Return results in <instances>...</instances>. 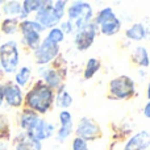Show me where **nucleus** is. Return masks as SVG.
Segmentation results:
<instances>
[{
    "instance_id": "nucleus-1",
    "label": "nucleus",
    "mask_w": 150,
    "mask_h": 150,
    "mask_svg": "<svg viewBox=\"0 0 150 150\" xmlns=\"http://www.w3.org/2000/svg\"><path fill=\"white\" fill-rule=\"evenodd\" d=\"M53 99L54 95L52 88L47 87L44 82H38L26 93L25 104L28 109L36 113H46L47 109L52 107Z\"/></svg>"
},
{
    "instance_id": "nucleus-2",
    "label": "nucleus",
    "mask_w": 150,
    "mask_h": 150,
    "mask_svg": "<svg viewBox=\"0 0 150 150\" xmlns=\"http://www.w3.org/2000/svg\"><path fill=\"white\" fill-rule=\"evenodd\" d=\"M66 1H55L53 5L52 1H44V5L37 11L36 21L42 28H53L55 26L65 15Z\"/></svg>"
},
{
    "instance_id": "nucleus-3",
    "label": "nucleus",
    "mask_w": 150,
    "mask_h": 150,
    "mask_svg": "<svg viewBox=\"0 0 150 150\" xmlns=\"http://www.w3.org/2000/svg\"><path fill=\"white\" fill-rule=\"evenodd\" d=\"M20 55L16 41H7L0 45V66L7 74H12L17 70Z\"/></svg>"
},
{
    "instance_id": "nucleus-4",
    "label": "nucleus",
    "mask_w": 150,
    "mask_h": 150,
    "mask_svg": "<svg viewBox=\"0 0 150 150\" xmlns=\"http://www.w3.org/2000/svg\"><path fill=\"white\" fill-rule=\"evenodd\" d=\"M18 29L23 33V41L29 49L36 50L41 44V33L44 30L41 25L37 21H30V20H24L18 25Z\"/></svg>"
},
{
    "instance_id": "nucleus-5",
    "label": "nucleus",
    "mask_w": 150,
    "mask_h": 150,
    "mask_svg": "<svg viewBox=\"0 0 150 150\" xmlns=\"http://www.w3.org/2000/svg\"><path fill=\"white\" fill-rule=\"evenodd\" d=\"M69 18L75 25V28L79 29L88 24L92 17V7L88 3L84 1H75L67 11Z\"/></svg>"
},
{
    "instance_id": "nucleus-6",
    "label": "nucleus",
    "mask_w": 150,
    "mask_h": 150,
    "mask_svg": "<svg viewBox=\"0 0 150 150\" xmlns=\"http://www.w3.org/2000/svg\"><path fill=\"white\" fill-rule=\"evenodd\" d=\"M109 92L115 99H128L134 92V82L127 75L117 76L109 83Z\"/></svg>"
},
{
    "instance_id": "nucleus-7",
    "label": "nucleus",
    "mask_w": 150,
    "mask_h": 150,
    "mask_svg": "<svg viewBox=\"0 0 150 150\" xmlns=\"http://www.w3.org/2000/svg\"><path fill=\"white\" fill-rule=\"evenodd\" d=\"M96 36V24L88 23L84 26L76 29V33L74 37L75 46L78 50H87L91 45L93 44V40Z\"/></svg>"
},
{
    "instance_id": "nucleus-8",
    "label": "nucleus",
    "mask_w": 150,
    "mask_h": 150,
    "mask_svg": "<svg viewBox=\"0 0 150 150\" xmlns=\"http://www.w3.org/2000/svg\"><path fill=\"white\" fill-rule=\"evenodd\" d=\"M59 53V46L54 42L49 41L47 38H44V41L40 44V46L34 50L36 62L38 65H47L50 61H53Z\"/></svg>"
},
{
    "instance_id": "nucleus-9",
    "label": "nucleus",
    "mask_w": 150,
    "mask_h": 150,
    "mask_svg": "<svg viewBox=\"0 0 150 150\" xmlns=\"http://www.w3.org/2000/svg\"><path fill=\"white\" fill-rule=\"evenodd\" d=\"M100 133H101L100 127L90 117H83L76 128V136L84 141L95 140V138H98L100 136Z\"/></svg>"
},
{
    "instance_id": "nucleus-10",
    "label": "nucleus",
    "mask_w": 150,
    "mask_h": 150,
    "mask_svg": "<svg viewBox=\"0 0 150 150\" xmlns=\"http://www.w3.org/2000/svg\"><path fill=\"white\" fill-rule=\"evenodd\" d=\"M1 86H3L4 100L7 101L8 105L13 107V108H18V107H21V104L24 103L21 88L13 82H5L4 84H1Z\"/></svg>"
},
{
    "instance_id": "nucleus-11",
    "label": "nucleus",
    "mask_w": 150,
    "mask_h": 150,
    "mask_svg": "<svg viewBox=\"0 0 150 150\" xmlns=\"http://www.w3.org/2000/svg\"><path fill=\"white\" fill-rule=\"evenodd\" d=\"M29 136H30L33 140L40 141L41 142L42 140H46L50 136L54 133V125L50 124V122H46L45 120L38 119L37 121H34V124L26 130Z\"/></svg>"
},
{
    "instance_id": "nucleus-12",
    "label": "nucleus",
    "mask_w": 150,
    "mask_h": 150,
    "mask_svg": "<svg viewBox=\"0 0 150 150\" xmlns=\"http://www.w3.org/2000/svg\"><path fill=\"white\" fill-rule=\"evenodd\" d=\"M150 146V133L146 130L138 132L127 142L124 150H146Z\"/></svg>"
},
{
    "instance_id": "nucleus-13",
    "label": "nucleus",
    "mask_w": 150,
    "mask_h": 150,
    "mask_svg": "<svg viewBox=\"0 0 150 150\" xmlns=\"http://www.w3.org/2000/svg\"><path fill=\"white\" fill-rule=\"evenodd\" d=\"M59 121H61V128L57 133V140L63 141L71 134V130H73V117H71L70 112L67 111L61 112Z\"/></svg>"
},
{
    "instance_id": "nucleus-14",
    "label": "nucleus",
    "mask_w": 150,
    "mask_h": 150,
    "mask_svg": "<svg viewBox=\"0 0 150 150\" xmlns=\"http://www.w3.org/2000/svg\"><path fill=\"white\" fill-rule=\"evenodd\" d=\"M16 150H41V142L33 140L28 133H21L16 138Z\"/></svg>"
},
{
    "instance_id": "nucleus-15",
    "label": "nucleus",
    "mask_w": 150,
    "mask_h": 150,
    "mask_svg": "<svg viewBox=\"0 0 150 150\" xmlns=\"http://www.w3.org/2000/svg\"><path fill=\"white\" fill-rule=\"evenodd\" d=\"M99 26H100V30L103 34H105V36H113V34H116L117 32L120 30V28H121V21L115 15V16H112L111 18H108L107 21H104L103 24H100Z\"/></svg>"
},
{
    "instance_id": "nucleus-16",
    "label": "nucleus",
    "mask_w": 150,
    "mask_h": 150,
    "mask_svg": "<svg viewBox=\"0 0 150 150\" xmlns=\"http://www.w3.org/2000/svg\"><path fill=\"white\" fill-rule=\"evenodd\" d=\"M40 74H41L42 78H44L45 84H46L47 87H50L52 90H53V88H57L58 86H59L61 78H59V75H58V73L55 70L41 67V69H40Z\"/></svg>"
},
{
    "instance_id": "nucleus-17",
    "label": "nucleus",
    "mask_w": 150,
    "mask_h": 150,
    "mask_svg": "<svg viewBox=\"0 0 150 150\" xmlns=\"http://www.w3.org/2000/svg\"><path fill=\"white\" fill-rule=\"evenodd\" d=\"M3 11H4V13L5 15H8V16H18V18L23 20V21L28 17V15L23 11L21 3H18V1H8V3H5L4 7H3Z\"/></svg>"
},
{
    "instance_id": "nucleus-18",
    "label": "nucleus",
    "mask_w": 150,
    "mask_h": 150,
    "mask_svg": "<svg viewBox=\"0 0 150 150\" xmlns=\"http://www.w3.org/2000/svg\"><path fill=\"white\" fill-rule=\"evenodd\" d=\"M40 117L36 112L30 111V109H24L23 113H21V117H20V127L23 128L24 130H28L32 125L34 124V121H37Z\"/></svg>"
},
{
    "instance_id": "nucleus-19",
    "label": "nucleus",
    "mask_w": 150,
    "mask_h": 150,
    "mask_svg": "<svg viewBox=\"0 0 150 150\" xmlns=\"http://www.w3.org/2000/svg\"><path fill=\"white\" fill-rule=\"evenodd\" d=\"M125 34H127V37L129 40L141 41V40H144L146 36V29L142 24H134V25H132L127 32H125Z\"/></svg>"
},
{
    "instance_id": "nucleus-20",
    "label": "nucleus",
    "mask_w": 150,
    "mask_h": 150,
    "mask_svg": "<svg viewBox=\"0 0 150 150\" xmlns=\"http://www.w3.org/2000/svg\"><path fill=\"white\" fill-rule=\"evenodd\" d=\"M133 61H134L137 65L142 66V67H148L150 65V61H149V54L145 47L144 46L136 47L134 53H133Z\"/></svg>"
},
{
    "instance_id": "nucleus-21",
    "label": "nucleus",
    "mask_w": 150,
    "mask_h": 150,
    "mask_svg": "<svg viewBox=\"0 0 150 150\" xmlns=\"http://www.w3.org/2000/svg\"><path fill=\"white\" fill-rule=\"evenodd\" d=\"M18 20L15 17H8L5 18L4 21L1 23V25H0V29H1V32L4 34H8V36H11V34H15L16 32L18 30Z\"/></svg>"
},
{
    "instance_id": "nucleus-22",
    "label": "nucleus",
    "mask_w": 150,
    "mask_h": 150,
    "mask_svg": "<svg viewBox=\"0 0 150 150\" xmlns=\"http://www.w3.org/2000/svg\"><path fill=\"white\" fill-rule=\"evenodd\" d=\"M30 76H32V71H30V67H28V66H24V67H21L20 70L16 73V84L18 86V87H24V86H26L29 83V80H30Z\"/></svg>"
},
{
    "instance_id": "nucleus-23",
    "label": "nucleus",
    "mask_w": 150,
    "mask_h": 150,
    "mask_svg": "<svg viewBox=\"0 0 150 150\" xmlns=\"http://www.w3.org/2000/svg\"><path fill=\"white\" fill-rule=\"evenodd\" d=\"M100 66H101L100 61L96 59V58H91V59L87 62V66H86V70H84V78L86 79L92 78L93 75L96 74V71L100 69Z\"/></svg>"
},
{
    "instance_id": "nucleus-24",
    "label": "nucleus",
    "mask_w": 150,
    "mask_h": 150,
    "mask_svg": "<svg viewBox=\"0 0 150 150\" xmlns=\"http://www.w3.org/2000/svg\"><path fill=\"white\" fill-rule=\"evenodd\" d=\"M44 5V1H38V0H25L23 1L21 7H23V11L29 15L30 12H37L40 8Z\"/></svg>"
},
{
    "instance_id": "nucleus-25",
    "label": "nucleus",
    "mask_w": 150,
    "mask_h": 150,
    "mask_svg": "<svg viewBox=\"0 0 150 150\" xmlns=\"http://www.w3.org/2000/svg\"><path fill=\"white\" fill-rule=\"evenodd\" d=\"M112 16H115V13H113V11H112V8H109V7L103 8V9H101L100 12L98 13V16H96V18H95L96 26H99L100 24H103L104 21H107L108 18H111Z\"/></svg>"
},
{
    "instance_id": "nucleus-26",
    "label": "nucleus",
    "mask_w": 150,
    "mask_h": 150,
    "mask_svg": "<svg viewBox=\"0 0 150 150\" xmlns=\"http://www.w3.org/2000/svg\"><path fill=\"white\" fill-rule=\"evenodd\" d=\"M71 103H73V98L69 95V92L59 91V93L57 96V105L62 107V108H67V107L71 105Z\"/></svg>"
},
{
    "instance_id": "nucleus-27",
    "label": "nucleus",
    "mask_w": 150,
    "mask_h": 150,
    "mask_svg": "<svg viewBox=\"0 0 150 150\" xmlns=\"http://www.w3.org/2000/svg\"><path fill=\"white\" fill-rule=\"evenodd\" d=\"M49 41H52V42H54V44H59V42H62L63 41V38H65V34H63V32L59 28H53L52 30L49 32V34H47V37H46Z\"/></svg>"
},
{
    "instance_id": "nucleus-28",
    "label": "nucleus",
    "mask_w": 150,
    "mask_h": 150,
    "mask_svg": "<svg viewBox=\"0 0 150 150\" xmlns=\"http://www.w3.org/2000/svg\"><path fill=\"white\" fill-rule=\"evenodd\" d=\"M9 137V124L4 115H0V140Z\"/></svg>"
},
{
    "instance_id": "nucleus-29",
    "label": "nucleus",
    "mask_w": 150,
    "mask_h": 150,
    "mask_svg": "<svg viewBox=\"0 0 150 150\" xmlns=\"http://www.w3.org/2000/svg\"><path fill=\"white\" fill-rule=\"evenodd\" d=\"M73 150H88L87 141L82 140V138L76 137L73 141Z\"/></svg>"
},
{
    "instance_id": "nucleus-30",
    "label": "nucleus",
    "mask_w": 150,
    "mask_h": 150,
    "mask_svg": "<svg viewBox=\"0 0 150 150\" xmlns=\"http://www.w3.org/2000/svg\"><path fill=\"white\" fill-rule=\"evenodd\" d=\"M59 29L63 32V34H65V33H73L74 25H73V23L69 20V21H65V23L62 24V28H59Z\"/></svg>"
},
{
    "instance_id": "nucleus-31",
    "label": "nucleus",
    "mask_w": 150,
    "mask_h": 150,
    "mask_svg": "<svg viewBox=\"0 0 150 150\" xmlns=\"http://www.w3.org/2000/svg\"><path fill=\"white\" fill-rule=\"evenodd\" d=\"M144 115L150 119V101L145 105V108H144Z\"/></svg>"
},
{
    "instance_id": "nucleus-32",
    "label": "nucleus",
    "mask_w": 150,
    "mask_h": 150,
    "mask_svg": "<svg viewBox=\"0 0 150 150\" xmlns=\"http://www.w3.org/2000/svg\"><path fill=\"white\" fill-rule=\"evenodd\" d=\"M3 101H4V95H3V86L0 84V107L3 105Z\"/></svg>"
},
{
    "instance_id": "nucleus-33",
    "label": "nucleus",
    "mask_w": 150,
    "mask_h": 150,
    "mask_svg": "<svg viewBox=\"0 0 150 150\" xmlns=\"http://www.w3.org/2000/svg\"><path fill=\"white\" fill-rule=\"evenodd\" d=\"M148 98L150 99V84H149V87H148Z\"/></svg>"
},
{
    "instance_id": "nucleus-34",
    "label": "nucleus",
    "mask_w": 150,
    "mask_h": 150,
    "mask_svg": "<svg viewBox=\"0 0 150 150\" xmlns=\"http://www.w3.org/2000/svg\"><path fill=\"white\" fill-rule=\"evenodd\" d=\"M0 4H3V1H1V0H0Z\"/></svg>"
},
{
    "instance_id": "nucleus-35",
    "label": "nucleus",
    "mask_w": 150,
    "mask_h": 150,
    "mask_svg": "<svg viewBox=\"0 0 150 150\" xmlns=\"http://www.w3.org/2000/svg\"><path fill=\"white\" fill-rule=\"evenodd\" d=\"M0 67H1V66H0Z\"/></svg>"
}]
</instances>
